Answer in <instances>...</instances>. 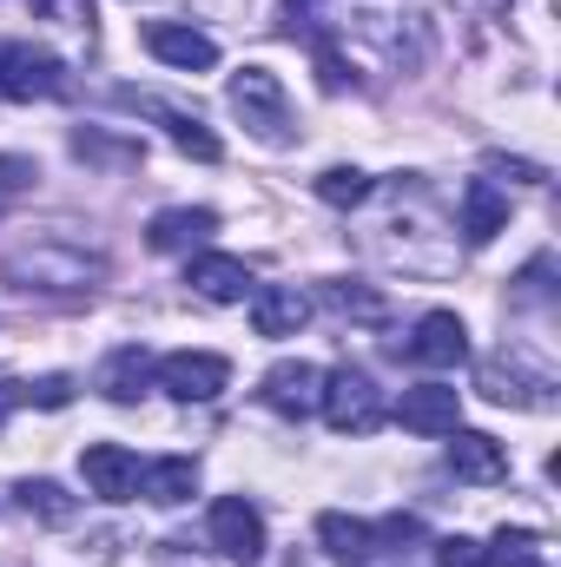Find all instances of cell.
Returning a JSON list of instances; mask_svg holds the SVG:
<instances>
[{
	"mask_svg": "<svg viewBox=\"0 0 561 567\" xmlns=\"http://www.w3.org/2000/svg\"><path fill=\"white\" fill-rule=\"evenodd\" d=\"M218 231V212H205V205H178V212H159L152 225H145V245L152 251H192V245H205Z\"/></svg>",
	"mask_w": 561,
	"mask_h": 567,
	"instance_id": "cell-18",
	"label": "cell"
},
{
	"mask_svg": "<svg viewBox=\"0 0 561 567\" xmlns=\"http://www.w3.org/2000/svg\"><path fill=\"white\" fill-rule=\"evenodd\" d=\"M185 284H192L205 303H245V297H252L245 258H225V251H198V258L185 265Z\"/></svg>",
	"mask_w": 561,
	"mask_h": 567,
	"instance_id": "cell-14",
	"label": "cell"
},
{
	"mask_svg": "<svg viewBox=\"0 0 561 567\" xmlns=\"http://www.w3.org/2000/svg\"><path fill=\"white\" fill-rule=\"evenodd\" d=\"M140 488H145V502L178 508V502H192V495H198V462H192V455H165V462L140 468Z\"/></svg>",
	"mask_w": 561,
	"mask_h": 567,
	"instance_id": "cell-19",
	"label": "cell"
},
{
	"mask_svg": "<svg viewBox=\"0 0 561 567\" xmlns=\"http://www.w3.org/2000/svg\"><path fill=\"white\" fill-rule=\"evenodd\" d=\"M317 542H324V555H337V561H364V555H377V535H370V522H357V515H317Z\"/></svg>",
	"mask_w": 561,
	"mask_h": 567,
	"instance_id": "cell-21",
	"label": "cell"
},
{
	"mask_svg": "<svg viewBox=\"0 0 561 567\" xmlns=\"http://www.w3.org/2000/svg\"><path fill=\"white\" fill-rule=\"evenodd\" d=\"M324 423L337 429V435H370V429L384 423V390L370 383V370H337V377H324Z\"/></svg>",
	"mask_w": 561,
	"mask_h": 567,
	"instance_id": "cell-3",
	"label": "cell"
},
{
	"mask_svg": "<svg viewBox=\"0 0 561 567\" xmlns=\"http://www.w3.org/2000/svg\"><path fill=\"white\" fill-rule=\"evenodd\" d=\"M212 548H218L225 561H238V567H258L265 561V515H258L245 495L212 502Z\"/></svg>",
	"mask_w": 561,
	"mask_h": 567,
	"instance_id": "cell-7",
	"label": "cell"
},
{
	"mask_svg": "<svg viewBox=\"0 0 561 567\" xmlns=\"http://www.w3.org/2000/svg\"><path fill=\"white\" fill-rule=\"evenodd\" d=\"M410 357L429 363V370H456V363H469V330H462V317H456V310H429V317H417V330H410Z\"/></svg>",
	"mask_w": 561,
	"mask_h": 567,
	"instance_id": "cell-12",
	"label": "cell"
},
{
	"mask_svg": "<svg viewBox=\"0 0 561 567\" xmlns=\"http://www.w3.org/2000/svg\"><path fill=\"white\" fill-rule=\"evenodd\" d=\"M502 225H509L502 185H496V178H469V185H462V238H469V245H489Z\"/></svg>",
	"mask_w": 561,
	"mask_h": 567,
	"instance_id": "cell-17",
	"label": "cell"
},
{
	"mask_svg": "<svg viewBox=\"0 0 561 567\" xmlns=\"http://www.w3.org/2000/svg\"><path fill=\"white\" fill-rule=\"evenodd\" d=\"M145 383H152V357H145L140 343H120V350L100 363V390H106L113 403H140Z\"/></svg>",
	"mask_w": 561,
	"mask_h": 567,
	"instance_id": "cell-20",
	"label": "cell"
},
{
	"mask_svg": "<svg viewBox=\"0 0 561 567\" xmlns=\"http://www.w3.org/2000/svg\"><path fill=\"white\" fill-rule=\"evenodd\" d=\"M258 396H265L278 416L304 423V416H317V403H324V370H317V363H304V357H290V363H272Z\"/></svg>",
	"mask_w": 561,
	"mask_h": 567,
	"instance_id": "cell-8",
	"label": "cell"
},
{
	"mask_svg": "<svg viewBox=\"0 0 561 567\" xmlns=\"http://www.w3.org/2000/svg\"><path fill=\"white\" fill-rule=\"evenodd\" d=\"M27 178H33V165H27V158H0V192H20Z\"/></svg>",
	"mask_w": 561,
	"mask_h": 567,
	"instance_id": "cell-29",
	"label": "cell"
},
{
	"mask_svg": "<svg viewBox=\"0 0 561 567\" xmlns=\"http://www.w3.org/2000/svg\"><path fill=\"white\" fill-rule=\"evenodd\" d=\"M20 403H40V410H67L73 403V377H47V383H27Z\"/></svg>",
	"mask_w": 561,
	"mask_h": 567,
	"instance_id": "cell-28",
	"label": "cell"
},
{
	"mask_svg": "<svg viewBox=\"0 0 561 567\" xmlns=\"http://www.w3.org/2000/svg\"><path fill=\"white\" fill-rule=\"evenodd\" d=\"M73 152L100 158V165H140V145H113V140H100V133H73Z\"/></svg>",
	"mask_w": 561,
	"mask_h": 567,
	"instance_id": "cell-26",
	"label": "cell"
},
{
	"mask_svg": "<svg viewBox=\"0 0 561 567\" xmlns=\"http://www.w3.org/2000/svg\"><path fill=\"white\" fill-rule=\"evenodd\" d=\"M489 567H542V535L536 528H502Z\"/></svg>",
	"mask_w": 561,
	"mask_h": 567,
	"instance_id": "cell-25",
	"label": "cell"
},
{
	"mask_svg": "<svg viewBox=\"0 0 561 567\" xmlns=\"http://www.w3.org/2000/svg\"><path fill=\"white\" fill-rule=\"evenodd\" d=\"M13 502H20L33 522H47V528H67V522L80 515V502H73L60 482H47V475H40V482H20V488H13Z\"/></svg>",
	"mask_w": 561,
	"mask_h": 567,
	"instance_id": "cell-22",
	"label": "cell"
},
{
	"mask_svg": "<svg viewBox=\"0 0 561 567\" xmlns=\"http://www.w3.org/2000/svg\"><path fill=\"white\" fill-rule=\"evenodd\" d=\"M53 93H67V66L47 47L0 40V100H53Z\"/></svg>",
	"mask_w": 561,
	"mask_h": 567,
	"instance_id": "cell-6",
	"label": "cell"
},
{
	"mask_svg": "<svg viewBox=\"0 0 561 567\" xmlns=\"http://www.w3.org/2000/svg\"><path fill=\"white\" fill-rule=\"evenodd\" d=\"M120 100H126V106H140V113H152V120L172 133L178 152H192V158H205V165L218 158V133H205V120H198V113H178V106H165V100H152V93H133V86H126Z\"/></svg>",
	"mask_w": 561,
	"mask_h": 567,
	"instance_id": "cell-15",
	"label": "cell"
},
{
	"mask_svg": "<svg viewBox=\"0 0 561 567\" xmlns=\"http://www.w3.org/2000/svg\"><path fill=\"white\" fill-rule=\"evenodd\" d=\"M232 113L252 126V140L265 145H290V100H284V80L272 66H238L232 73Z\"/></svg>",
	"mask_w": 561,
	"mask_h": 567,
	"instance_id": "cell-2",
	"label": "cell"
},
{
	"mask_svg": "<svg viewBox=\"0 0 561 567\" xmlns=\"http://www.w3.org/2000/svg\"><path fill=\"white\" fill-rule=\"evenodd\" d=\"M370 192H377V178H370V172H357V165H330V172L317 178V198H324V205H337V212H357Z\"/></svg>",
	"mask_w": 561,
	"mask_h": 567,
	"instance_id": "cell-23",
	"label": "cell"
},
{
	"mask_svg": "<svg viewBox=\"0 0 561 567\" xmlns=\"http://www.w3.org/2000/svg\"><path fill=\"white\" fill-rule=\"evenodd\" d=\"M324 303H330V310H337V317H357V323H377V317H384V297H377V290H364V284H324Z\"/></svg>",
	"mask_w": 561,
	"mask_h": 567,
	"instance_id": "cell-24",
	"label": "cell"
},
{
	"mask_svg": "<svg viewBox=\"0 0 561 567\" xmlns=\"http://www.w3.org/2000/svg\"><path fill=\"white\" fill-rule=\"evenodd\" d=\"M456 7H462V13H482V20H489V13H509V0H456Z\"/></svg>",
	"mask_w": 561,
	"mask_h": 567,
	"instance_id": "cell-30",
	"label": "cell"
},
{
	"mask_svg": "<svg viewBox=\"0 0 561 567\" xmlns=\"http://www.w3.org/2000/svg\"><path fill=\"white\" fill-rule=\"evenodd\" d=\"M449 475L456 482H476V488H489V482H502L509 475V449L496 442V435H482V429H449Z\"/></svg>",
	"mask_w": 561,
	"mask_h": 567,
	"instance_id": "cell-11",
	"label": "cell"
},
{
	"mask_svg": "<svg viewBox=\"0 0 561 567\" xmlns=\"http://www.w3.org/2000/svg\"><path fill=\"white\" fill-rule=\"evenodd\" d=\"M80 475H86V488H93L100 502H133V495H140V455L120 449V442H86Z\"/></svg>",
	"mask_w": 561,
	"mask_h": 567,
	"instance_id": "cell-10",
	"label": "cell"
},
{
	"mask_svg": "<svg viewBox=\"0 0 561 567\" xmlns=\"http://www.w3.org/2000/svg\"><path fill=\"white\" fill-rule=\"evenodd\" d=\"M252 323H258V337H297L310 323V297L297 284H265V290H252Z\"/></svg>",
	"mask_w": 561,
	"mask_h": 567,
	"instance_id": "cell-16",
	"label": "cell"
},
{
	"mask_svg": "<svg viewBox=\"0 0 561 567\" xmlns=\"http://www.w3.org/2000/svg\"><path fill=\"white\" fill-rule=\"evenodd\" d=\"M152 383L172 396V403H212L225 383H232V363L212 357V350H172L152 363Z\"/></svg>",
	"mask_w": 561,
	"mask_h": 567,
	"instance_id": "cell-4",
	"label": "cell"
},
{
	"mask_svg": "<svg viewBox=\"0 0 561 567\" xmlns=\"http://www.w3.org/2000/svg\"><path fill=\"white\" fill-rule=\"evenodd\" d=\"M397 423L417 429V435H449V429L462 423V390H449V383H417V390H404V396H397Z\"/></svg>",
	"mask_w": 561,
	"mask_h": 567,
	"instance_id": "cell-13",
	"label": "cell"
},
{
	"mask_svg": "<svg viewBox=\"0 0 561 567\" xmlns=\"http://www.w3.org/2000/svg\"><path fill=\"white\" fill-rule=\"evenodd\" d=\"M7 278L20 284V290H47V297H80V290H93V284L106 278V265H100L93 251H80V245L40 238V245H20V251L7 258Z\"/></svg>",
	"mask_w": 561,
	"mask_h": 567,
	"instance_id": "cell-1",
	"label": "cell"
},
{
	"mask_svg": "<svg viewBox=\"0 0 561 567\" xmlns=\"http://www.w3.org/2000/svg\"><path fill=\"white\" fill-rule=\"evenodd\" d=\"M145 53L165 60V66H178V73H212L218 66V40L198 33V27H185V20H152L145 27Z\"/></svg>",
	"mask_w": 561,
	"mask_h": 567,
	"instance_id": "cell-9",
	"label": "cell"
},
{
	"mask_svg": "<svg viewBox=\"0 0 561 567\" xmlns=\"http://www.w3.org/2000/svg\"><path fill=\"white\" fill-rule=\"evenodd\" d=\"M436 567H489V548L469 535H449V542H436Z\"/></svg>",
	"mask_w": 561,
	"mask_h": 567,
	"instance_id": "cell-27",
	"label": "cell"
},
{
	"mask_svg": "<svg viewBox=\"0 0 561 567\" xmlns=\"http://www.w3.org/2000/svg\"><path fill=\"white\" fill-rule=\"evenodd\" d=\"M549 390H555V377H549L542 363H529V350H522V343L482 363V396H496V403H516V410H549V403H555Z\"/></svg>",
	"mask_w": 561,
	"mask_h": 567,
	"instance_id": "cell-5",
	"label": "cell"
}]
</instances>
